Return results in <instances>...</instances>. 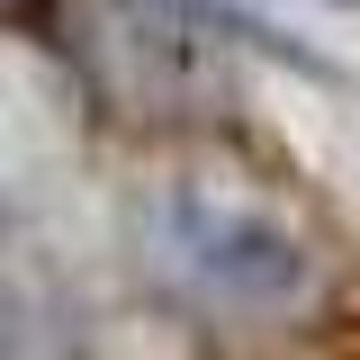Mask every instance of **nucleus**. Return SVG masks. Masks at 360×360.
<instances>
[{"label": "nucleus", "instance_id": "f257e3e1", "mask_svg": "<svg viewBox=\"0 0 360 360\" xmlns=\"http://www.w3.org/2000/svg\"><path fill=\"white\" fill-rule=\"evenodd\" d=\"M153 243L189 288H207L225 307H288L307 288L297 225L262 189H234V180H180L153 217Z\"/></svg>", "mask_w": 360, "mask_h": 360}]
</instances>
